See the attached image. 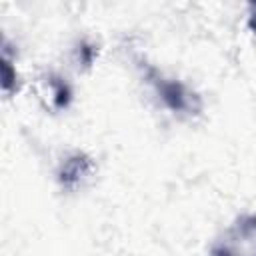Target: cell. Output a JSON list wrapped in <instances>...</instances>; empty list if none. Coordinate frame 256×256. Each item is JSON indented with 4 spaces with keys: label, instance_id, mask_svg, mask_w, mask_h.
Returning a JSON list of instances; mask_svg holds the SVG:
<instances>
[{
    "label": "cell",
    "instance_id": "cell-4",
    "mask_svg": "<svg viewBox=\"0 0 256 256\" xmlns=\"http://www.w3.org/2000/svg\"><path fill=\"white\" fill-rule=\"evenodd\" d=\"M54 104L56 108H64L70 100V88L64 84V82H54Z\"/></svg>",
    "mask_w": 256,
    "mask_h": 256
},
{
    "label": "cell",
    "instance_id": "cell-7",
    "mask_svg": "<svg viewBox=\"0 0 256 256\" xmlns=\"http://www.w3.org/2000/svg\"><path fill=\"white\" fill-rule=\"evenodd\" d=\"M210 256H234V252L230 248H226V246H216Z\"/></svg>",
    "mask_w": 256,
    "mask_h": 256
},
{
    "label": "cell",
    "instance_id": "cell-2",
    "mask_svg": "<svg viewBox=\"0 0 256 256\" xmlns=\"http://www.w3.org/2000/svg\"><path fill=\"white\" fill-rule=\"evenodd\" d=\"M90 170V160L84 154H76L72 158H68L60 170V182L66 188H72L86 172Z\"/></svg>",
    "mask_w": 256,
    "mask_h": 256
},
{
    "label": "cell",
    "instance_id": "cell-6",
    "mask_svg": "<svg viewBox=\"0 0 256 256\" xmlns=\"http://www.w3.org/2000/svg\"><path fill=\"white\" fill-rule=\"evenodd\" d=\"M248 26H250V30L256 34V2L254 4H250V16H248Z\"/></svg>",
    "mask_w": 256,
    "mask_h": 256
},
{
    "label": "cell",
    "instance_id": "cell-5",
    "mask_svg": "<svg viewBox=\"0 0 256 256\" xmlns=\"http://www.w3.org/2000/svg\"><path fill=\"white\" fill-rule=\"evenodd\" d=\"M80 52H82V62H84V64H90V62H92V56H94V48L88 46V44H82Z\"/></svg>",
    "mask_w": 256,
    "mask_h": 256
},
{
    "label": "cell",
    "instance_id": "cell-3",
    "mask_svg": "<svg viewBox=\"0 0 256 256\" xmlns=\"http://www.w3.org/2000/svg\"><path fill=\"white\" fill-rule=\"evenodd\" d=\"M14 80H16V74H14V70H12L10 62H8V58L4 56V58H2V88H4V92H10V90H12Z\"/></svg>",
    "mask_w": 256,
    "mask_h": 256
},
{
    "label": "cell",
    "instance_id": "cell-1",
    "mask_svg": "<svg viewBox=\"0 0 256 256\" xmlns=\"http://www.w3.org/2000/svg\"><path fill=\"white\" fill-rule=\"evenodd\" d=\"M148 78L150 82L154 84L156 92L160 94L162 102L174 110V112H184V110H190L192 106V100H190V92L176 80H168L164 76H160L154 68H148Z\"/></svg>",
    "mask_w": 256,
    "mask_h": 256
}]
</instances>
